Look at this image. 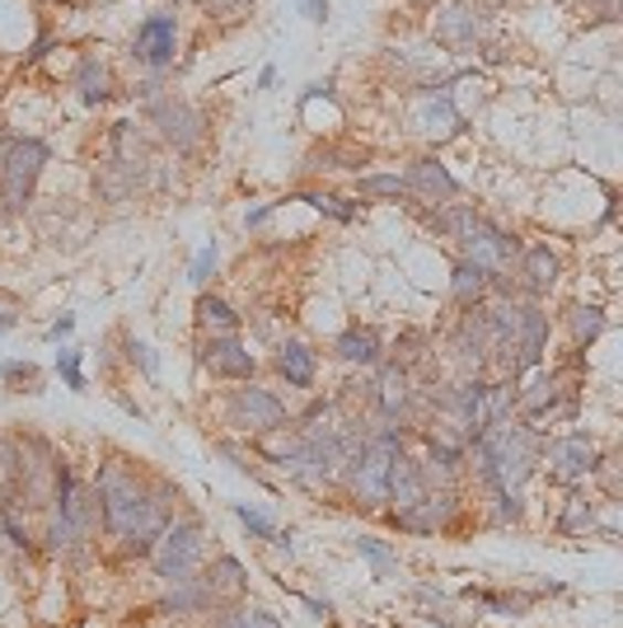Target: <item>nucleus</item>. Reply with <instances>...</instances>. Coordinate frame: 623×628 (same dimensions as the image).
<instances>
[{
	"mask_svg": "<svg viewBox=\"0 0 623 628\" xmlns=\"http://www.w3.org/2000/svg\"><path fill=\"white\" fill-rule=\"evenodd\" d=\"M94 498L104 506V525L123 540L127 554H150L160 530L169 525V493H150V488L131 474L127 464H104Z\"/></svg>",
	"mask_w": 623,
	"mask_h": 628,
	"instance_id": "f257e3e1",
	"label": "nucleus"
},
{
	"mask_svg": "<svg viewBox=\"0 0 623 628\" xmlns=\"http://www.w3.org/2000/svg\"><path fill=\"white\" fill-rule=\"evenodd\" d=\"M478 450V474L493 493H520L525 479L535 474V456H539V437L530 427H511V422H497L488 431L474 437Z\"/></svg>",
	"mask_w": 623,
	"mask_h": 628,
	"instance_id": "f03ea898",
	"label": "nucleus"
},
{
	"mask_svg": "<svg viewBox=\"0 0 623 628\" xmlns=\"http://www.w3.org/2000/svg\"><path fill=\"white\" fill-rule=\"evenodd\" d=\"M43 165H47V146L38 136L10 142L6 160H0V216H14L29 207L38 179H43Z\"/></svg>",
	"mask_w": 623,
	"mask_h": 628,
	"instance_id": "7ed1b4c3",
	"label": "nucleus"
},
{
	"mask_svg": "<svg viewBox=\"0 0 623 628\" xmlns=\"http://www.w3.org/2000/svg\"><path fill=\"white\" fill-rule=\"evenodd\" d=\"M150 563H155V577L165 582H188L198 577V563H202V525L198 521H169L160 530V540L150 548Z\"/></svg>",
	"mask_w": 623,
	"mask_h": 628,
	"instance_id": "20e7f679",
	"label": "nucleus"
},
{
	"mask_svg": "<svg viewBox=\"0 0 623 628\" xmlns=\"http://www.w3.org/2000/svg\"><path fill=\"white\" fill-rule=\"evenodd\" d=\"M399 450L403 446H399V431L394 427H384L380 437H371V441L361 446L357 464L347 469V474H352V493H357L361 506H380L389 498V464H394Z\"/></svg>",
	"mask_w": 623,
	"mask_h": 628,
	"instance_id": "39448f33",
	"label": "nucleus"
},
{
	"mask_svg": "<svg viewBox=\"0 0 623 628\" xmlns=\"http://www.w3.org/2000/svg\"><path fill=\"white\" fill-rule=\"evenodd\" d=\"M282 422H286V404L277 395H267L258 385L235 389V399H230V427L267 437V431H282Z\"/></svg>",
	"mask_w": 623,
	"mask_h": 628,
	"instance_id": "423d86ee",
	"label": "nucleus"
},
{
	"mask_svg": "<svg viewBox=\"0 0 623 628\" xmlns=\"http://www.w3.org/2000/svg\"><path fill=\"white\" fill-rule=\"evenodd\" d=\"M464 263H474V268H483V272H488V278H497V272L506 268V263H511V234H501L497 226H488V221H483V216H478V226L469 230V234H464Z\"/></svg>",
	"mask_w": 623,
	"mask_h": 628,
	"instance_id": "0eeeda50",
	"label": "nucleus"
},
{
	"mask_svg": "<svg viewBox=\"0 0 623 628\" xmlns=\"http://www.w3.org/2000/svg\"><path fill=\"white\" fill-rule=\"evenodd\" d=\"M595 446L587 437H558L543 446V464H549V474L562 479V483H581L595 469Z\"/></svg>",
	"mask_w": 623,
	"mask_h": 628,
	"instance_id": "6e6552de",
	"label": "nucleus"
},
{
	"mask_svg": "<svg viewBox=\"0 0 623 628\" xmlns=\"http://www.w3.org/2000/svg\"><path fill=\"white\" fill-rule=\"evenodd\" d=\"M455 192H460L455 179L436 160H413V165H408V174H403V198H418L426 207H451Z\"/></svg>",
	"mask_w": 623,
	"mask_h": 628,
	"instance_id": "1a4fd4ad",
	"label": "nucleus"
},
{
	"mask_svg": "<svg viewBox=\"0 0 623 628\" xmlns=\"http://www.w3.org/2000/svg\"><path fill=\"white\" fill-rule=\"evenodd\" d=\"M173 43H179V24H173V14H150L146 24L136 29V62L169 66L173 62Z\"/></svg>",
	"mask_w": 623,
	"mask_h": 628,
	"instance_id": "9d476101",
	"label": "nucleus"
},
{
	"mask_svg": "<svg viewBox=\"0 0 623 628\" xmlns=\"http://www.w3.org/2000/svg\"><path fill=\"white\" fill-rule=\"evenodd\" d=\"M202 366L211 376H230V380H249L253 376V352L235 338V333H221V338H211L207 352H202Z\"/></svg>",
	"mask_w": 623,
	"mask_h": 628,
	"instance_id": "9b49d317",
	"label": "nucleus"
},
{
	"mask_svg": "<svg viewBox=\"0 0 623 628\" xmlns=\"http://www.w3.org/2000/svg\"><path fill=\"white\" fill-rule=\"evenodd\" d=\"M543 343H549V314H539L535 305L520 310V333H516V357H511V370H530L543 362Z\"/></svg>",
	"mask_w": 623,
	"mask_h": 628,
	"instance_id": "f8f14e48",
	"label": "nucleus"
},
{
	"mask_svg": "<svg viewBox=\"0 0 623 628\" xmlns=\"http://www.w3.org/2000/svg\"><path fill=\"white\" fill-rule=\"evenodd\" d=\"M202 586H207V600H211V605H235V600H244V592H249L244 563H240V558H230V554H221L217 563L207 567Z\"/></svg>",
	"mask_w": 623,
	"mask_h": 628,
	"instance_id": "ddd939ff",
	"label": "nucleus"
},
{
	"mask_svg": "<svg viewBox=\"0 0 623 628\" xmlns=\"http://www.w3.org/2000/svg\"><path fill=\"white\" fill-rule=\"evenodd\" d=\"M155 123H160L165 142H173L179 150L198 146V136H202V113H198V108H188V104H179V100L155 104Z\"/></svg>",
	"mask_w": 623,
	"mask_h": 628,
	"instance_id": "4468645a",
	"label": "nucleus"
},
{
	"mask_svg": "<svg viewBox=\"0 0 623 628\" xmlns=\"http://www.w3.org/2000/svg\"><path fill=\"white\" fill-rule=\"evenodd\" d=\"M426 498V483H422V464L418 460H408L403 450L394 456V464H389V498L384 502H394V512L403 516L408 506H418Z\"/></svg>",
	"mask_w": 623,
	"mask_h": 628,
	"instance_id": "2eb2a0df",
	"label": "nucleus"
},
{
	"mask_svg": "<svg viewBox=\"0 0 623 628\" xmlns=\"http://www.w3.org/2000/svg\"><path fill=\"white\" fill-rule=\"evenodd\" d=\"M413 127L422 132V136H455L460 132V113H455V104L445 100V94H426V100L413 108Z\"/></svg>",
	"mask_w": 623,
	"mask_h": 628,
	"instance_id": "dca6fc26",
	"label": "nucleus"
},
{
	"mask_svg": "<svg viewBox=\"0 0 623 628\" xmlns=\"http://www.w3.org/2000/svg\"><path fill=\"white\" fill-rule=\"evenodd\" d=\"M520 278L530 291H549L558 282V253L549 244H535V249H525V259H520Z\"/></svg>",
	"mask_w": 623,
	"mask_h": 628,
	"instance_id": "f3484780",
	"label": "nucleus"
},
{
	"mask_svg": "<svg viewBox=\"0 0 623 628\" xmlns=\"http://www.w3.org/2000/svg\"><path fill=\"white\" fill-rule=\"evenodd\" d=\"M277 370L286 376V385L309 389V385H315V352H309L305 343H282V352H277Z\"/></svg>",
	"mask_w": 623,
	"mask_h": 628,
	"instance_id": "a211bd4d",
	"label": "nucleus"
},
{
	"mask_svg": "<svg viewBox=\"0 0 623 628\" xmlns=\"http://www.w3.org/2000/svg\"><path fill=\"white\" fill-rule=\"evenodd\" d=\"M334 352L342 362H352V366H376L380 362V338L371 328H347V333H338Z\"/></svg>",
	"mask_w": 623,
	"mask_h": 628,
	"instance_id": "6ab92c4d",
	"label": "nucleus"
},
{
	"mask_svg": "<svg viewBox=\"0 0 623 628\" xmlns=\"http://www.w3.org/2000/svg\"><path fill=\"white\" fill-rule=\"evenodd\" d=\"M75 90H81L89 104L108 100V66L99 62V56H81V66H75Z\"/></svg>",
	"mask_w": 623,
	"mask_h": 628,
	"instance_id": "aec40b11",
	"label": "nucleus"
},
{
	"mask_svg": "<svg viewBox=\"0 0 623 628\" xmlns=\"http://www.w3.org/2000/svg\"><path fill=\"white\" fill-rule=\"evenodd\" d=\"M483 291H488V272L474 268V263H455V282H451V296L460 305H478Z\"/></svg>",
	"mask_w": 623,
	"mask_h": 628,
	"instance_id": "412c9836",
	"label": "nucleus"
},
{
	"mask_svg": "<svg viewBox=\"0 0 623 628\" xmlns=\"http://www.w3.org/2000/svg\"><path fill=\"white\" fill-rule=\"evenodd\" d=\"M207 586H202V577H188V582H173V596L165 600V610H173V615H198V610H207Z\"/></svg>",
	"mask_w": 623,
	"mask_h": 628,
	"instance_id": "4be33fe9",
	"label": "nucleus"
},
{
	"mask_svg": "<svg viewBox=\"0 0 623 628\" xmlns=\"http://www.w3.org/2000/svg\"><path fill=\"white\" fill-rule=\"evenodd\" d=\"M408 408V376L399 366H389L384 376H380V414L384 418H399Z\"/></svg>",
	"mask_w": 623,
	"mask_h": 628,
	"instance_id": "5701e85b",
	"label": "nucleus"
},
{
	"mask_svg": "<svg viewBox=\"0 0 623 628\" xmlns=\"http://www.w3.org/2000/svg\"><path fill=\"white\" fill-rule=\"evenodd\" d=\"M591 525H595V502H587L581 493H572V498H568V506H562L558 530H562V535H587Z\"/></svg>",
	"mask_w": 623,
	"mask_h": 628,
	"instance_id": "b1692460",
	"label": "nucleus"
},
{
	"mask_svg": "<svg viewBox=\"0 0 623 628\" xmlns=\"http://www.w3.org/2000/svg\"><path fill=\"white\" fill-rule=\"evenodd\" d=\"M600 333H605V310L577 305V310H572V338H577V347H591Z\"/></svg>",
	"mask_w": 623,
	"mask_h": 628,
	"instance_id": "393cba45",
	"label": "nucleus"
},
{
	"mask_svg": "<svg viewBox=\"0 0 623 628\" xmlns=\"http://www.w3.org/2000/svg\"><path fill=\"white\" fill-rule=\"evenodd\" d=\"M198 320H202L207 328H217V333H235V328H240V314L230 310L225 301H217V296H202V301H198Z\"/></svg>",
	"mask_w": 623,
	"mask_h": 628,
	"instance_id": "a878e982",
	"label": "nucleus"
},
{
	"mask_svg": "<svg viewBox=\"0 0 623 628\" xmlns=\"http://www.w3.org/2000/svg\"><path fill=\"white\" fill-rule=\"evenodd\" d=\"M474 33H478V19L469 10H445L441 38H451V43H474Z\"/></svg>",
	"mask_w": 623,
	"mask_h": 628,
	"instance_id": "bb28decb",
	"label": "nucleus"
},
{
	"mask_svg": "<svg viewBox=\"0 0 623 628\" xmlns=\"http://www.w3.org/2000/svg\"><path fill=\"white\" fill-rule=\"evenodd\" d=\"M361 198H403V179L399 174H366Z\"/></svg>",
	"mask_w": 623,
	"mask_h": 628,
	"instance_id": "cd10ccee",
	"label": "nucleus"
},
{
	"mask_svg": "<svg viewBox=\"0 0 623 628\" xmlns=\"http://www.w3.org/2000/svg\"><path fill=\"white\" fill-rule=\"evenodd\" d=\"M300 202L319 207L324 216H334V221H352V216H357V207H352V202H342V198H334V192H305Z\"/></svg>",
	"mask_w": 623,
	"mask_h": 628,
	"instance_id": "c85d7f7f",
	"label": "nucleus"
},
{
	"mask_svg": "<svg viewBox=\"0 0 623 628\" xmlns=\"http://www.w3.org/2000/svg\"><path fill=\"white\" fill-rule=\"evenodd\" d=\"M235 516L244 521V530L249 535H258V540H277V525H272L258 506H249V502H235Z\"/></svg>",
	"mask_w": 623,
	"mask_h": 628,
	"instance_id": "c756f323",
	"label": "nucleus"
},
{
	"mask_svg": "<svg viewBox=\"0 0 623 628\" xmlns=\"http://www.w3.org/2000/svg\"><path fill=\"white\" fill-rule=\"evenodd\" d=\"M56 370L71 389H85V370H81V347H62L56 352Z\"/></svg>",
	"mask_w": 623,
	"mask_h": 628,
	"instance_id": "7c9ffc66",
	"label": "nucleus"
},
{
	"mask_svg": "<svg viewBox=\"0 0 623 628\" xmlns=\"http://www.w3.org/2000/svg\"><path fill=\"white\" fill-rule=\"evenodd\" d=\"M357 554H366V558H371V563L380 567V573H394V567H399L394 548H389V544H380V540H357Z\"/></svg>",
	"mask_w": 623,
	"mask_h": 628,
	"instance_id": "2f4dec72",
	"label": "nucleus"
},
{
	"mask_svg": "<svg viewBox=\"0 0 623 628\" xmlns=\"http://www.w3.org/2000/svg\"><path fill=\"white\" fill-rule=\"evenodd\" d=\"M211 268H217V244H202V249H198V259H192V268H188V282H192V286H202V282L211 278Z\"/></svg>",
	"mask_w": 623,
	"mask_h": 628,
	"instance_id": "473e14b6",
	"label": "nucleus"
},
{
	"mask_svg": "<svg viewBox=\"0 0 623 628\" xmlns=\"http://www.w3.org/2000/svg\"><path fill=\"white\" fill-rule=\"evenodd\" d=\"M235 628H282V624H277V615H267V610H240Z\"/></svg>",
	"mask_w": 623,
	"mask_h": 628,
	"instance_id": "72a5a7b5",
	"label": "nucleus"
},
{
	"mask_svg": "<svg viewBox=\"0 0 623 628\" xmlns=\"http://www.w3.org/2000/svg\"><path fill=\"white\" fill-rule=\"evenodd\" d=\"M131 362H141V370H146V376L155 380V376H160V366H155V352L146 347V343H131Z\"/></svg>",
	"mask_w": 623,
	"mask_h": 628,
	"instance_id": "f704fd0d",
	"label": "nucleus"
},
{
	"mask_svg": "<svg viewBox=\"0 0 623 628\" xmlns=\"http://www.w3.org/2000/svg\"><path fill=\"white\" fill-rule=\"evenodd\" d=\"M6 376H10L14 385H38V370H33V366H24V362H14V366H6Z\"/></svg>",
	"mask_w": 623,
	"mask_h": 628,
	"instance_id": "c9c22d12",
	"label": "nucleus"
},
{
	"mask_svg": "<svg viewBox=\"0 0 623 628\" xmlns=\"http://www.w3.org/2000/svg\"><path fill=\"white\" fill-rule=\"evenodd\" d=\"M300 10L315 19V24H324V19H328V0H300Z\"/></svg>",
	"mask_w": 623,
	"mask_h": 628,
	"instance_id": "e433bc0d",
	"label": "nucleus"
},
{
	"mask_svg": "<svg viewBox=\"0 0 623 628\" xmlns=\"http://www.w3.org/2000/svg\"><path fill=\"white\" fill-rule=\"evenodd\" d=\"M71 328H75V314H62V320H56V324L47 328V338H66Z\"/></svg>",
	"mask_w": 623,
	"mask_h": 628,
	"instance_id": "4c0bfd02",
	"label": "nucleus"
},
{
	"mask_svg": "<svg viewBox=\"0 0 623 628\" xmlns=\"http://www.w3.org/2000/svg\"><path fill=\"white\" fill-rule=\"evenodd\" d=\"M10 324H14V314H10V310H0V333H6Z\"/></svg>",
	"mask_w": 623,
	"mask_h": 628,
	"instance_id": "58836bf2",
	"label": "nucleus"
}]
</instances>
